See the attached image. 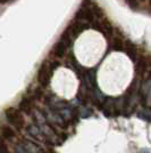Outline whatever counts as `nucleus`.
I'll return each mask as SVG.
<instances>
[{
  "mask_svg": "<svg viewBox=\"0 0 151 153\" xmlns=\"http://www.w3.org/2000/svg\"><path fill=\"white\" fill-rule=\"evenodd\" d=\"M5 115H6L8 122L15 127L16 129H22L25 126V119L22 114V110L16 108H8L5 110Z\"/></svg>",
  "mask_w": 151,
  "mask_h": 153,
  "instance_id": "obj_1",
  "label": "nucleus"
},
{
  "mask_svg": "<svg viewBox=\"0 0 151 153\" xmlns=\"http://www.w3.org/2000/svg\"><path fill=\"white\" fill-rule=\"evenodd\" d=\"M51 72H52L51 65L48 62H44L41 65V68L39 69L38 72V81L41 86H47L49 83L51 78Z\"/></svg>",
  "mask_w": 151,
  "mask_h": 153,
  "instance_id": "obj_2",
  "label": "nucleus"
},
{
  "mask_svg": "<svg viewBox=\"0 0 151 153\" xmlns=\"http://www.w3.org/2000/svg\"><path fill=\"white\" fill-rule=\"evenodd\" d=\"M34 101H35V98L32 95L26 96L19 103V108L22 111H24L25 113H31L33 110V105H34Z\"/></svg>",
  "mask_w": 151,
  "mask_h": 153,
  "instance_id": "obj_3",
  "label": "nucleus"
},
{
  "mask_svg": "<svg viewBox=\"0 0 151 153\" xmlns=\"http://www.w3.org/2000/svg\"><path fill=\"white\" fill-rule=\"evenodd\" d=\"M1 136L2 138L6 140H13L16 138V131L14 130L10 126H6L4 125L1 128Z\"/></svg>",
  "mask_w": 151,
  "mask_h": 153,
  "instance_id": "obj_4",
  "label": "nucleus"
},
{
  "mask_svg": "<svg viewBox=\"0 0 151 153\" xmlns=\"http://www.w3.org/2000/svg\"><path fill=\"white\" fill-rule=\"evenodd\" d=\"M126 4H127V6L130 7L131 9H139V7H140V1L139 0H125Z\"/></svg>",
  "mask_w": 151,
  "mask_h": 153,
  "instance_id": "obj_5",
  "label": "nucleus"
},
{
  "mask_svg": "<svg viewBox=\"0 0 151 153\" xmlns=\"http://www.w3.org/2000/svg\"><path fill=\"white\" fill-rule=\"evenodd\" d=\"M148 4H149V8L151 9V0H148Z\"/></svg>",
  "mask_w": 151,
  "mask_h": 153,
  "instance_id": "obj_6",
  "label": "nucleus"
},
{
  "mask_svg": "<svg viewBox=\"0 0 151 153\" xmlns=\"http://www.w3.org/2000/svg\"><path fill=\"white\" fill-rule=\"evenodd\" d=\"M140 2H144V1H147V0H139Z\"/></svg>",
  "mask_w": 151,
  "mask_h": 153,
  "instance_id": "obj_7",
  "label": "nucleus"
}]
</instances>
